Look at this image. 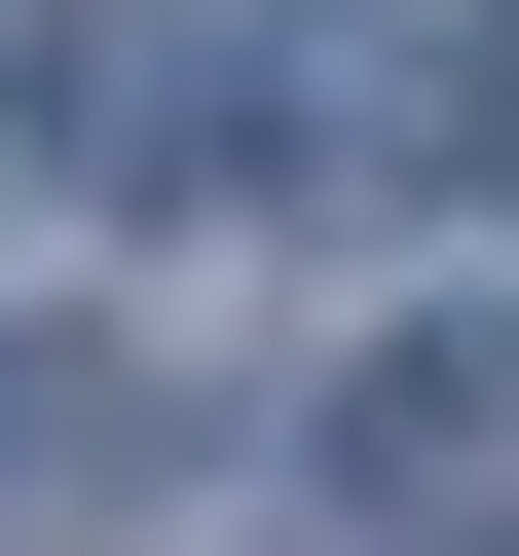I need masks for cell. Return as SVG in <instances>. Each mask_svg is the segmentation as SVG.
Wrapping results in <instances>:
<instances>
[{"label": "cell", "mask_w": 519, "mask_h": 556, "mask_svg": "<svg viewBox=\"0 0 519 556\" xmlns=\"http://www.w3.org/2000/svg\"><path fill=\"white\" fill-rule=\"evenodd\" d=\"M334 556H519V298L334 371Z\"/></svg>", "instance_id": "obj_1"}]
</instances>
